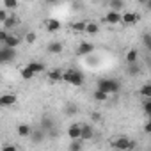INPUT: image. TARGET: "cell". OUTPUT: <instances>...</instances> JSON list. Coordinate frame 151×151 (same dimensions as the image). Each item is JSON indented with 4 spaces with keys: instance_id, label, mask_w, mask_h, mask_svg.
I'll list each match as a JSON object with an SVG mask.
<instances>
[{
    "instance_id": "cell-11",
    "label": "cell",
    "mask_w": 151,
    "mask_h": 151,
    "mask_svg": "<svg viewBox=\"0 0 151 151\" xmlns=\"http://www.w3.org/2000/svg\"><path fill=\"white\" fill-rule=\"evenodd\" d=\"M68 137L73 140V139H80V124L78 123H73V124H69V128H68Z\"/></svg>"
},
{
    "instance_id": "cell-32",
    "label": "cell",
    "mask_w": 151,
    "mask_h": 151,
    "mask_svg": "<svg viewBox=\"0 0 151 151\" xmlns=\"http://www.w3.org/2000/svg\"><path fill=\"white\" fill-rule=\"evenodd\" d=\"M7 16H9V11H7L6 7H4V9H0V23H2V22L7 18Z\"/></svg>"
},
{
    "instance_id": "cell-3",
    "label": "cell",
    "mask_w": 151,
    "mask_h": 151,
    "mask_svg": "<svg viewBox=\"0 0 151 151\" xmlns=\"http://www.w3.org/2000/svg\"><path fill=\"white\" fill-rule=\"evenodd\" d=\"M112 147H114V149H119V151H130V149L135 147V142L123 135V137H117V139L112 142Z\"/></svg>"
},
{
    "instance_id": "cell-27",
    "label": "cell",
    "mask_w": 151,
    "mask_h": 151,
    "mask_svg": "<svg viewBox=\"0 0 151 151\" xmlns=\"http://www.w3.org/2000/svg\"><path fill=\"white\" fill-rule=\"evenodd\" d=\"M139 94L142 98H151V84H144L140 89H139Z\"/></svg>"
},
{
    "instance_id": "cell-17",
    "label": "cell",
    "mask_w": 151,
    "mask_h": 151,
    "mask_svg": "<svg viewBox=\"0 0 151 151\" xmlns=\"http://www.w3.org/2000/svg\"><path fill=\"white\" fill-rule=\"evenodd\" d=\"M2 25H4V29H14V27L18 25V18H16V16H7V18L2 22Z\"/></svg>"
},
{
    "instance_id": "cell-2",
    "label": "cell",
    "mask_w": 151,
    "mask_h": 151,
    "mask_svg": "<svg viewBox=\"0 0 151 151\" xmlns=\"http://www.w3.org/2000/svg\"><path fill=\"white\" fill-rule=\"evenodd\" d=\"M62 82L71 84V86H82L84 84V73L78 69H66L62 73Z\"/></svg>"
},
{
    "instance_id": "cell-12",
    "label": "cell",
    "mask_w": 151,
    "mask_h": 151,
    "mask_svg": "<svg viewBox=\"0 0 151 151\" xmlns=\"http://www.w3.org/2000/svg\"><path fill=\"white\" fill-rule=\"evenodd\" d=\"M4 45L9 46V48H18L20 46V37H16L13 34H7V37L4 39Z\"/></svg>"
},
{
    "instance_id": "cell-33",
    "label": "cell",
    "mask_w": 151,
    "mask_h": 151,
    "mask_svg": "<svg viewBox=\"0 0 151 151\" xmlns=\"http://www.w3.org/2000/svg\"><path fill=\"white\" fill-rule=\"evenodd\" d=\"M7 34H9L7 29H0V43H4V39L7 37Z\"/></svg>"
},
{
    "instance_id": "cell-9",
    "label": "cell",
    "mask_w": 151,
    "mask_h": 151,
    "mask_svg": "<svg viewBox=\"0 0 151 151\" xmlns=\"http://www.w3.org/2000/svg\"><path fill=\"white\" fill-rule=\"evenodd\" d=\"M105 22L109 25H119L121 23V13L119 11H109L105 16Z\"/></svg>"
},
{
    "instance_id": "cell-23",
    "label": "cell",
    "mask_w": 151,
    "mask_h": 151,
    "mask_svg": "<svg viewBox=\"0 0 151 151\" xmlns=\"http://www.w3.org/2000/svg\"><path fill=\"white\" fill-rule=\"evenodd\" d=\"M93 98H94L96 101L103 103V101H107V100H109V94H107V93H103V91H100V89H96V91H94V94H93Z\"/></svg>"
},
{
    "instance_id": "cell-21",
    "label": "cell",
    "mask_w": 151,
    "mask_h": 151,
    "mask_svg": "<svg viewBox=\"0 0 151 151\" xmlns=\"http://www.w3.org/2000/svg\"><path fill=\"white\" fill-rule=\"evenodd\" d=\"M84 147V140L82 139H73L69 144V151H80Z\"/></svg>"
},
{
    "instance_id": "cell-16",
    "label": "cell",
    "mask_w": 151,
    "mask_h": 151,
    "mask_svg": "<svg viewBox=\"0 0 151 151\" xmlns=\"http://www.w3.org/2000/svg\"><path fill=\"white\" fill-rule=\"evenodd\" d=\"M48 80H50L52 84H57V82H60V80H62V73H60L59 69H53V71H50V73H48Z\"/></svg>"
},
{
    "instance_id": "cell-20",
    "label": "cell",
    "mask_w": 151,
    "mask_h": 151,
    "mask_svg": "<svg viewBox=\"0 0 151 151\" xmlns=\"http://www.w3.org/2000/svg\"><path fill=\"white\" fill-rule=\"evenodd\" d=\"M98 30H100L98 23H94V22H87V25H86V30H84V32H87V34H91V36H96V34H98Z\"/></svg>"
},
{
    "instance_id": "cell-19",
    "label": "cell",
    "mask_w": 151,
    "mask_h": 151,
    "mask_svg": "<svg viewBox=\"0 0 151 151\" xmlns=\"http://www.w3.org/2000/svg\"><path fill=\"white\" fill-rule=\"evenodd\" d=\"M27 68H30V69H32V71H34L36 75H37V73H43V71H45V64H43V62H36V60L29 62V64H27Z\"/></svg>"
},
{
    "instance_id": "cell-38",
    "label": "cell",
    "mask_w": 151,
    "mask_h": 151,
    "mask_svg": "<svg viewBox=\"0 0 151 151\" xmlns=\"http://www.w3.org/2000/svg\"><path fill=\"white\" fill-rule=\"evenodd\" d=\"M48 2H50V4H55V2H57V0H48Z\"/></svg>"
},
{
    "instance_id": "cell-1",
    "label": "cell",
    "mask_w": 151,
    "mask_h": 151,
    "mask_svg": "<svg viewBox=\"0 0 151 151\" xmlns=\"http://www.w3.org/2000/svg\"><path fill=\"white\" fill-rule=\"evenodd\" d=\"M98 89L110 96V94H116L121 89V84H119L117 78H101V80H98Z\"/></svg>"
},
{
    "instance_id": "cell-37",
    "label": "cell",
    "mask_w": 151,
    "mask_h": 151,
    "mask_svg": "<svg viewBox=\"0 0 151 151\" xmlns=\"http://www.w3.org/2000/svg\"><path fill=\"white\" fill-rule=\"evenodd\" d=\"M139 4H149V0H137Z\"/></svg>"
},
{
    "instance_id": "cell-30",
    "label": "cell",
    "mask_w": 151,
    "mask_h": 151,
    "mask_svg": "<svg viewBox=\"0 0 151 151\" xmlns=\"http://www.w3.org/2000/svg\"><path fill=\"white\" fill-rule=\"evenodd\" d=\"M36 39H37L36 32H27V34H25V41H27L29 45H34V43H36Z\"/></svg>"
},
{
    "instance_id": "cell-7",
    "label": "cell",
    "mask_w": 151,
    "mask_h": 151,
    "mask_svg": "<svg viewBox=\"0 0 151 151\" xmlns=\"http://www.w3.org/2000/svg\"><path fill=\"white\" fill-rule=\"evenodd\" d=\"M93 52H94V45L89 43V41H82V43L78 45V48H77V55H78V57H86V55H89V53H93Z\"/></svg>"
},
{
    "instance_id": "cell-24",
    "label": "cell",
    "mask_w": 151,
    "mask_h": 151,
    "mask_svg": "<svg viewBox=\"0 0 151 151\" xmlns=\"http://www.w3.org/2000/svg\"><path fill=\"white\" fill-rule=\"evenodd\" d=\"M53 124H55V123H53V119H52V117H48V116H45V117L41 119V128H43V130H52V128H53Z\"/></svg>"
},
{
    "instance_id": "cell-29",
    "label": "cell",
    "mask_w": 151,
    "mask_h": 151,
    "mask_svg": "<svg viewBox=\"0 0 151 151\" xmlns=\"http://www.w3.org/2000/svg\"><path fill=\"white\" fill-rule=\"evenodd\" d=\"M4 7H6L7 11L16 9V7H18V0H4Z\"/></svg>"
},
{
    "instance_id": "cell-13",
    "label": "cell",
    "mask_w": 151,
    "mask_h": 151,
    "mask_svg": "<svg viewBox=\"0 0 151 151\" xmlns=\"http://www.w3.org/2000/svg\"><path fill=\"white\" fill-rule=\"evenodd\" d=\"M62 50H64V46H62V43H60V41H53V43H50V45H48V52H50V53H53V55L62 53Z\"/></svg>"
},
{
    "instance_id": "cell-25",
    "label": "cell",
    "mask_w": 151,
    "mask_h": 151,
    "mask_svg": "<svg viewBox=\"0 0 151 151\" xmlns=\"http://www.w3.org/2000/svg\"><path fill=\"white\" fill-rule=\"evenodd\" d=\"M30 135H32V142H43V139H45V130L41 128V130L30 132Z\"/></svg>"
},
{
    "instance_id": "cell-26",
    "label": "cell",
    "mask_w": 151,
    "mask_h": 151,
    "mask_svg": "<svg viewBox=\"0 0 151 151\" xmlns=\"http://www.w3.org/2000/svg\"><path fill=\"white\" fill-rule=\"evenodd\" d=\"M86 25H87V22H75V23H71V30H75V32H84L86 30Z\"/></svg>"
},
{
    "instance_id": "cell-31",
    "label": "cell",
    "mask_w": 151,
    "mask_h": 151,
    "mask_svg": "<svg viewBox=\"0 0 151 151\" xmlns=\"http://www.w3.org/2000/svg\"><path fill=\"white\" fill-rule=\"evenodd\" d=\"M142 109H144V112L149 116L151 114V101H149V98H146V101H144V105H142Z\"/></svg>"
},
{
    "instance_id": "cell-34",
    "label": "cell",
    "mask_w": 151,
    "mask_h": 151,
    "mask_svg": "<svg viewBox=\"0 0 151 151\" xmlns=\"http://www.w3.org/2000/svg\"><path fill=\"white\" fill-rule=\"evenodd\" d=\"M2 149H4V151H14L16 146H13V144H6V146H2Z\"/></svg>"
},
{
    "instance_id": "cell-4",
    "label": "cell",
    "mask_w": 151,
    "mask_h": 151,
    "mask_svg": "<svg viewBox=\"0 0 151 151\" xmlns=\"http://www.w3.org/2000/svg\"><path fill=\"white\" fill-rule=\"evenodd\" d=\"M16 59V48H9V46H2L0 48V64H7L13 62Z\"/></svg>"
},
{
    "instance_id": "cell-22",
    "label": "cell",
    "mask_w": 151,
    "mask_h": 151,
    "mask_svg": "<svg viewBox=\"0 0 151 151\" xmlns=\"http://www.w3.org/2000/svg\"><path fill=\"white\" fill-rule=\"evenodd\" d=\"M16 132H18V135L20 137H30V126L29 124H20L18 128H16Z\"/></svg>"
},
{
    "instance_id": "cell-18",
    "label": "cell",
    "mask_w": 151,
    "mask_h": 151,
    "mask_svg": "<svg viewBox=\"0 0 151 151\" xmlns=\"http://www.w3.org/2000/svg\"><path fill=\"white\" fill-rule=\"evenodd\" d=\"M137 60H139V52H137L135 48H130V50L126 52V62L132 64V62H137Z\"/></svg>"
},
{
    "instance_id": "cell-15",
    "label": "cell",
    "mask_w": 151,
    "mask_h": 151,
    "mask_svg": "<svg viewBox=\"0 0 151 151\" xmlns=\"http://www.w3.org/2000/svg\"><path fill=\"white\" fill-rule=\"evenodd\" d=\"M20 75H22V78H23V80H32V78L36 77V73H34L30 68H27V66H23V68H22Z\"/></svg>"
},
{
    "instance_id": "cell-36",
    "label": "cell",
    "mask_w": 151,
    "mask_h": 151,
    "mask_svg": "<svg viewBox=\"0 0 151 151\" xmlns=\"http://www.w3.org/2000/svg\"><path fill=\"white\" fill-rule=\"evenodd\" d=\"M142 37H144V45H146V46H149V36H147V34H144Z\"/></svg>"
},
{
    "instance_id": "cell-10",
    "label": "cell",
    "mask_w": 151,
    "mask_h": 151,
    "mask_svg": "<svg viewBox=\"0 0 151 151\" xmlns=\"http://www.w3.org/2000/svg\"><path fill=\"white\" fill-rule=\"evenodd\" d=\"M45 27H46L48 32H57V30H60V22L57 18H48L45 22Z\"/></svg>"
},
{
    "instance_id": "cell-8",
    "label": "cell",
    "mask_w": 151,
    "mask_h": 151,
    "mask_svg": "<svg viewBox=\"0 0 151 151\" xmlns=\"http://www.w3.org/2000/svg\"><path fill=\"white\" fill-rule=\"evenodd\" d=\"M94 137V128L91 124H80V139L82 140H91Z\"/></svg>"
},
{
    "instance_id": "cell-14",
    "label": "cell",
    "mask_w": 151,
    "mask_h": 151,
    "mask_svg": "<svg viewBox=\"0 0 151 151\" xmlns=\"http://www.w3.org/2000/svg\"><path fill=\"white\" fill-rule=\"evenodd\" d=\"M110 11H121L124 9V0H107Z\"/></svg>"
},
{
    "instance_id": "cell-6",
    "label": "cell",
    "mask_w": 151,
    "mask_h": 151,
    "mask_svg": "<svg viewBox=\"0 0 151 151\" xmlns=\"http://www.w3.org/2000/svg\"><path fill=\"white\" fill-rule=\"evenodd\" d=\"M139 20H140V16L137 13H132V11H126V13L121 14V23L123 25H135Z\"/></svg>"
},
{
    "instance_id": "cell-35",
    "label": "cell",
    "mask_w": 151,
    "mask_h": 151,
    "mask_svg": "<svg viewBox=\"0 0 151 151\" xmlns=\"http://www.w3.org/2000/svg\"><path fill=\"white\" fill-rule=\"evenodd\" d=\"M144 132H146V133H151V121H147V123L144 124Z\"/></svg>"
},
{
    "instance_id": "cell-5",
    "label": "cell",
    "mask_w": 151,
    "mask_h": 151,
    "mask_svg": "<svg viewBox=\"0 0 151 151\" xmlns=\"http://www.w3.org/2000/svg\"><path fill=\"white\" fill-rule=\"evenodd\" d=\"M18 96L13 93H6V94H0V109H9L13 105H16Z\"/></svg>"
},
{
    "instance_id": "cell-28",
    "label": "cell",
    "mask_w": 151,
    "mask_h": 151,
    "mask_svg": "<svg viewBox=\"0 0 151 151\" xmlns=\"http://www.w3.org/2000/svg\"><path fill=\"white\" fill-rule=\"evenodd\" d=\"M139 73H140V68L137 66V62L128 64V75H130V77H137Z\"/></svg>"
}]
</instances>
